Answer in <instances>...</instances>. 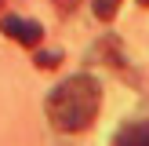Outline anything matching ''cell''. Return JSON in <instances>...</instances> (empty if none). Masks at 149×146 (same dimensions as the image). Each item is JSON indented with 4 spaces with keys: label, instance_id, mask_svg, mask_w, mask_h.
I'll list each match as a JSON object with an SVG mask.
<instances>
[{
    "label": "cell",
    "instance_id": "5b68a950",
    "mask_svg": "<svg viewBox=\"0 0 149 146\" xmlns=\"http://www.w3.org/2000/svg\"><path fill=\"white\" fill-rule=\"evenodd\" d=\"M62 62V51H36V66L40 69H55Z\"/></svg>",
    "mask_w": 149,
    "mask_h": 146
},
{
    "label": "cell",
    "instance_id": "52a82bcc",
    "mask_svg": "<svg viewBox=\"0 0 149 146\" xmlns=\"http://www.w3.org/2000/svg\"><path fill=\"white\" fill-rule=\"evenodd\" d=\"M138 4H146V7H149V0H138Z\"/></svg>",
    "mask_w": 149,
    "mask_h": 146
},
{
    "label": "cell",
    "instance_id": "7a4b0ae2",
    "mask_svg": "<svg viewBox=\"0 0 149 146\" xmlns=\"http://www.w3.org/2000/svg\"><path fill=\"white\" fill-rule=\"evenodd\" d=\"M0 29H4L11 40L26 44V48H36V44L44 40L40 22H33V18H18V15H4V18H0Z\"/></svg>",
    "mask_w": 149,
    "mask_h": 146
},
{
    "label": "cell",
    "instance_id": "3957f363",
    "mask_svg": "<svg viewBox=\"0 0 149 146\" xmlns=\"http://www.w3.org/2000/svg\"><path fill=\"white\" fill-rule=\"evenodd\" d=\"M113 146H149V121H131L113 135Z\"/></svg>",
    "mask_w": 149,
    "mask_h": 146
},
{
    "label": "cell",
    "instance_id": "277c9868",
    "mask_svg": "<svg viewBox=\"0 0 149 146\" xmlns=\"http://www.w3.org/2000/svg\"><path fill=\"white\" fill-rule=\"evenodd\" d=\"M91 7H95V15H98L102 22H109L116 11H120V0H91Z\"/></svg>",
    "mask_w": 149,
    "mask_h": 146
},
{
    "label": "cell",
    "instance_id": "8992f818",
    "mask_svg": "<svg viewBox=\"0 0 149 146\" xmlns=\"http://www.w3.org/2000/svg\"><path fill=\"white\" fill-rule=\"evenodd\" d=\"M77 4H80V0H55V7H58V11H62V15H69L73 7H77Z\"/></svg>",
    "mask_w": 149,
    "mask_h": 146
},
{
    "label": "cell",
    "instance_id": "6da1fadb",
    "mask_svg": "<svg viewBox=\"0 0 149 146\" xmlns=\"http://www.w3.org/2000/svg\"><path fill=\"white\" fill-rule=\"evenodd\" d=\"M102 106V88L95 77L77 73V77L62 80L55 91L47 95V117L58 131H84L98 117Z\"/></svg>",
    "mask_w": 149,
    "mask_h": 146
}]
</instances>
